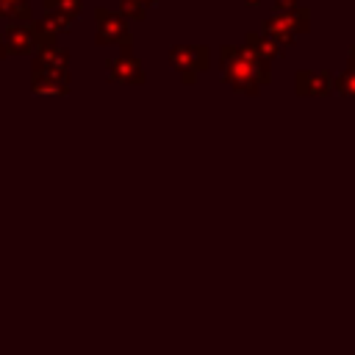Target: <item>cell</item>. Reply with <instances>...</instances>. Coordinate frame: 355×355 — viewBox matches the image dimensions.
<instances>
[{
	"label": "cell",
	"mask_w": 355,
	"mask_h": 355,
	"mask_svg": "<svg viewBox=\"0 0 355 355\" xmlns=\"http://www.w3.org/2000/svg\"><path fill=\"white\" fill-rule=\"evenodd\" d=\"M97 19H100V36L97 42H108V39H128V28L119 17H108L105 8H97Z\"/></svg>",
	"instance_id": "obj_1"
},
{
	"label": "cell",
	"mask_w": 355,
	"mask_h": 355,
	"mask_svg": "<svg viewBox=\"0 0 355 355\" xmlns=\"http://www.w3.org/2000/svg\"><path fill=\"white\" fill-rule=\"evenodd\" d=\"M44 6L50 8V14H58V17H64L69 22L72 17H78L80 0H44Z\"/></svg>",
	"instance_id": "obj_2"
},
{
	"label": "cell",
	"mask_w": 355,
	"mask_h": 355,
	"mask_svg": "<svg viewBox=\"0 0 355 355\" xmlns=\"http://www.w3.org/2000/svg\"><path fill=\"white\" fill-rule=\"evenodd\" d=\"M338 89H341L344 94H355V47H352V53H349V69L338 78Z\"/></svg>",
	"instance_id": "obj_3"
},
{
	"label": "cell",
	"mask_w": 355,
	"mask_h": 355,
	"mask_svg": "<svg viewBox=\"0 0 355 355\" xmlns=\"http://www.w3.org/2000/svg\"><path fill=\"white\" fill-rule=\"evenodd\" d=\"M8 39H11L17 47H28V33H25L22 28H11V31H8Z\"/></svg>",
	"instance_id": "obj_4"
},
{
	"label": "cell",
	"mask_w": 355,
	"mask_h": 355,
	"mask_svg": "<svg viewBox=\"0 0 355 355\" xmlns=\"http://www.w3.org/2000/svg\"><path fill=\"white\" fill-rule=\"evenodd\" d=\"M277 11H286V8H294V0H275Z\"/></svg>",
	"instance_id": "obj_5"
},
{
	"label": "cell",
	"mask_w": 355,
	"mask_h": 355,
	"mask_svg": "<svg viewBox=\"0 0 355 355\" xmlns=\"http://www.w3.org/2000/svg\"><path fill=\"white\" fill-rule=\"evenodd\" d=\"M11 3H19V0H0V6H11Z\"/></svg>",
	"instance_id": "obj_6"
},
{
	"label": "cell",
	"mask_w": 355,
	"mask_h": 355,
	"mask_svg": "<svg viewBox=\"0 0 355 355\" xmlns=\"http://www.w3.org/2000/svg\"><path fill=\"white\" fill-rule=\"evenodd\" d=\"M139 3H141V6H147V3H155V0H139Z\"/></svg>",
	"instance_id": "obj_7"
},
{
	"label": "cell",
	"mask_w": 355,
	"mask_h": 355,
	"mask_svg": "<svg viewBox=\"0 0 355 355\" xmlns=\"http://www.w3.org/2000/svg\"><path fill=\"white\" fill-rule=\"evenodd\" d=\"M247 3H258V0H247Z\"/></svg>",
	"instance_id": "obj_8"
}]
</instances>
